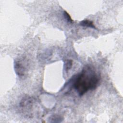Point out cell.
Listing matches in <instances>:
<instances>
[{
	"mask_svg": "<svg viewBox=\"0 0 123 123\" xmlns=\"http://www.w3.org/2000/svg\"><path fill=\"white\" fill-rule=\"evenodd\" d=\"M99 77L94 69L90 65L85 66L73 81V87L80 96L88 91L96 88L99 83Z\"/></svg>",
	"mask_w": 123,
	"mask_h": 123,
	"instance_id": "1",
	"label": "cell"
},
{
	"mask_svg": "<svg viewBox=\"0 0 123 123\" xmlns=\"http://www.w3.org/2000/svg\"><path fill=\"white\" fill-rule=\"evenodd\" d=\"M15 72L19 76H23L25 74V67L20 61H16L14 64Z\"/></svg>",
	"mask_w": 123,
	"mask_h": 123,
	"instance_id": "2",
	"label": "cell"
},
{
	"mask_svg": "<svg viewBox=\"0 0 123 123\" xmlns=\"http://www.w3.org/2000/svg\"><path fill=\"white\" fill-rule=\"evenodd\" d=\"M79 25L83 27H90L92 28H94L97 29L95 26L94 25L93 22L91 21L88 20H84L81 21L79 23Z\"/></svg>",
	"mask_w": 123,
	"mask_h": 123,
	"instance_id": "3",
	"label": "cell"
},
{
	"mask_svg": "<svg viewBox=\"0 0 123 123\" xmlns=\"http://www.w3.org/2000/svg\"><path fill=\"white\" fill-rule=\"evenodd\" d=\"M73 61L71 60H67L65 62L64 68L66 72H68L72 67Z\"/></svg>",
	"mask_w": 123,
	"mask_h": 123,
	"instance_id": "4",
	"label": "cell"
},
{
	"mask_svg": "<svg viewBox=\"0 0 123 123\" xmlns=\"http://www.w3.org/2000/svg\"><path fill=\"white\" fill-rule=\"evenodd\" d=\"M63 15L65 17V18L66 19V20L70 23H72L73 22V20H72V19L71 18V16H70V15L69 14V13L66 12V11H64L63 12Z\"/></svg>",
	"mask_w": 123,
	"mask_h": 123,
	"instance_id": "5",
	"label": "cell"
}]
</instances>
